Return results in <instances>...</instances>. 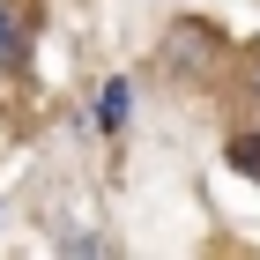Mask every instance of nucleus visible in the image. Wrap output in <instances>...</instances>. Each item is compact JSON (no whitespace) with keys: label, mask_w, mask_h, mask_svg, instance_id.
<instances>
[{"label":"nucleus","mask_w":260,"mask_h":260,"mask_svg":"<svg viewBox=\"0 0 260 260\" xmlns=\"http://www.w3.org/2000/svg\"><path fill=\"white\" fill-rule=\"evenodd\" d=\"M126 104H134V82H119V75H112V82L97 89V104H89V119H97L104 134H119V126H126Z\"/></svg>","instance_id":"obj_1"},{"label":"nucleus","mask_w":260,"mask_h":260,"mask_svg":"<svg viewBox=\"0 0 260 260\" xmlns=\"http://www.w3.org/2000/svg\"><path fill=\"white\" fill-rule=\"evenodd\" d=\"M0 67H22V30H15L8 8H0Z\"/></svg>","instance_id":"obj_2"}]
</instances>
